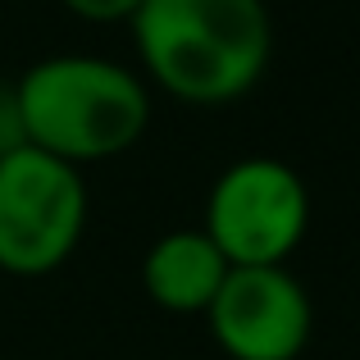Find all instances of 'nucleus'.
<instances>
[{"label":"nucleus","mask_w":360,"mask_h":360,"mask_svg":"<svg viewBox=\"0 0 360 360\" xmlns=\"http://www.w3.org/2000/svg\"><path fill=\"white\" fill-rule=\"evenodd\" d=\"M128 32L146 87L183 105L242 101L274 60L264 0H141Z\"/></svg>","instance_id":"1"},{"label":"nucleus","mask_w":360,"mask_h":360,"mask_svg":"<svg viewBox=\"0 0 360 360\" xmlns=\"http://www.w3.org/2000/svg\"><path fill=\"white\" fill-rule=\"evenodd\" d=\"M27 146L73 169L119 160L150 128V87L105 55H46L14 78Z\"/></svg>","instance_id":"2"},{"label":"nucleus","mask_w":360,"mask_h":360,"mask_svg":"<svg viewBox=\"0 0 360 360\" xmlns=\"http://www.w3.org/2000/svg\"><path fill=\"white\" fill-rule=\"evenodd\" d=\"M87 210L82 169L37 146L0 155V274L46 278L64 269L87 233Z\"/></svg>","instance_id":"3"},{"label":"nucleus","mask_w":360,"mask_h":360,"mask_svg":"<svg viewBox=\"0 0 360 360\" xmlns=\"http://www.w3.org/2000/svg\"><path fill=\"white\" fill-rule=\"evenodd\" d=\"M201 229L233 269L288 264L310 229V187L288 160L242 155L210 183Z\"/></svg>","instance_id":"4"},{"label":"nucleus","mask_w":360,"mask_h":360,"mask_svg":"<svg viewBox=\"0 0 360 360\" xmlns=\"http://www.w3.org/2000/svg\"><path fill=\"white\" fill-rule=\"evenodd\" d=\"M205 324L229 360H297L315 333V306L288 264H242L229 269Z\"/></svg>","instance_id":"5"},{"label":"nucleus","mask_w":360,"mask_h":360,"mask_svg":"<svg viewBox=\"0 0 360 360\" xmlns=\"http://www.w3.org/2000/svg\"><path fill=\"white\" fill-rule=\"evenodd\" d=\"M233 264L205 229H169L141 255V288L169 315H205Z\"/></svg>","instance_id":"6"},{"label":"nucleus","mask_w":360,"mask_h":360,"mask_svg":"<svg viewBox=\"0 0 360 360\" xmlns=\"http://www.w3.org/2000/svg\"><path fill=\"white\" fill-rule=\"evenodd\" d=\"M60 5L82 23H132L141 0H60Z\"/></svg>","instance_id":"7"},{"label":"nucleus","mask_w":360,"mask_h":360,"mask_svg":"<svg viewBox=\"0 0 360 360\" xmlns=\"http://www.w3.org/2000/svg\"><path fill=\"white\" fill-rule=\"evenodd\" d=\"M18 146H27V137H23V119H18L14 82H9V87H0V155H9Z\"/></svg>","instance_id":"8"}]
</instances>
